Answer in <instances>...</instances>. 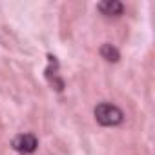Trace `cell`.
<instances>
[{
    "instance_id": "obj_2",
    "label": "cell",
    "mask_w": 155,
    "mask_h": 155,
    "mask_svg": "<svg viewBox=\"0 0 155 155\" xmlns=\"http://www.w3.org/2000/svg\"><path fill=\"white\" fill-rule=\"evenodd\" d=\"M11 146L18 153H33L38 148V139L33 133H20V135H17L13 139Z\"/></svg>"
},
{
    "instance_id": "obj_3",
    "label": "cell",
    "mask_w": 155,
    "mask_h": 155,
    "mask_svg": "<svg viewBox=\"0 0 155 155\" xmlns=\"http://www.w3.org/2000/svg\"><path fill=\"white\" fill-rule=\"evenodd\" d=\"M97 9L106 17H120L124 11V6L119 0H104V2L97 4Z\"/></svg>"
},
{
    "instance_id": "obj_1",
    "label": "cell",
    "mask_w": 155,
    "mask_h": 155,
    "mask_svg": "<svg viewBox=\"0 0 155 155\" xmlns=\"http://www.w3.org/2000/svg\"><path fill=\"white\" fill-rule=\"evenodd\" d=\"M95 119L102 126H117V124H120L124 120V113L115 104L102 102V104H99L95 108Z\"/></svg>"
},
{
    "instance_id": "obj_4",
    "label": "cell",
    "mask_w": 155,
    "mask_h": 155,
    "mask_svg": "<svg viewBox=\"0 0 155 155\" xmlns=\"http://www.w3.org/2000/svg\"><path fill=\"white\" fill-rule=\"evenodd\" d=\"M101 55H102V58L108 60V62H117V60L120 58L119 49H117L115 46H111V44H102V48H101Z\"/></svg>"
}]
</instances>
